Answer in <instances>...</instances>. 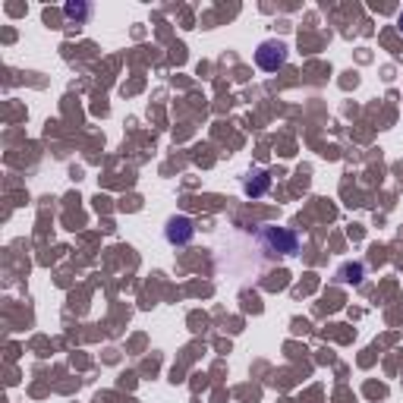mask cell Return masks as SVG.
I'll list each match as a JSON object with an SVG mask.
<instances>
[{"label": "cell", "instance_id": "1", "mask_svg": "<svg viewBox=\"0 0 403 403\" xmlns=\"http://www.w3.org/2000/svg\"><path fill=\"white\" fill-rule=\"evenodd\" d=\"M259 243L265 249L268 259H290V255L299 252V237L290 230V227H274V224H265L259 230Z\"/></svg>", "mask_w": 403, "mask_h": 403}, {"label": "cell", "instance_id": "2", "mask_svg": "<svg viewBox=\"0 0 403 403\" xmlns=\"http://www.w3.org/2000/svg\"><path fill=\"white\" fill-rule=\"evenodd\" d=\"M255 63L265 72H277L287 63V45H284V41H262V45L255 48Z\"/></svg>", "mask_w": 403, "mask_h": 403}, {"label": "cell", "instance_id": "3", "mask_svg": "<svg viewBox=\"0 0 403 403\" xmlns=\"http://www.w3.org/2000/svg\"><path fill=\"white\" fill-rule=\"evenodd\" d=\"M193 237H195V227H193V217H186V215L171 217L164 227V240L171 246H186Z\"/></svg>", "mask_w": 403, "mask_h": 403}, {"label": "cell", "instance_id": "4", "mask_svg": "<svg viewBox=\"0 0 403 403\" xmlns=\"http://www.w3.org/2000/svg\"><path fill=\"white\" fill-rule=\"evenodd\" d=\"M268 186H271V177H268V171H262V167H252L243 180V193L249 199H262V195L268 193Z\"/></svg>", "mask_w": 403, "mask_h": 403}, {"label": "cell", "instance_id": "5", "mask_svg": "<svg viewBox=\"0 0 403 403\" xmlns=\"http://www.w3.org/2000/svg\"><path fill=\"white\" fill-rule=\"evenodd\" d=\"M365 277V265L362 262H347V265H340V271H337V281L340 284H353V287H359Z\"/></svg>", "mask_w": 403, "mask_h": 403}, {"label": "cell", "instance_id": "6", "mask_svg": "<svg viewBox=\"0 0 403 403\" xmlns=\"http://www.w3.org/2000/svg\"><path fill=\"white\" fill-rule=\"evenodd\" d=\"M89 13H92L89 4H67L63 6V16H67L70 23H76V26H82L85 19H89Z\"/></svg>", "mask_w": 403, "mask_h": 403}, {"label": "cell", "instance_id": "7", "mask_svg": "<svg viewBox=\"0 0 403 403\" xmlns=\"http://www.w3.org/2000/svg\"><path fill=\"white\" fill-rule=\"evenodd\" d=\"M397 23H400V28H403V13H400V19H397Z\"/></svg>", "mask_w": 403, "mask_h": 403}]
</instances>
